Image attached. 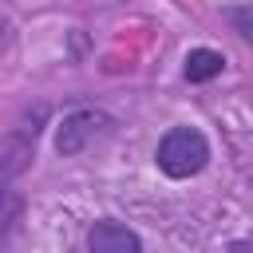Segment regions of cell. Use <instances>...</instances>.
<instances>
[{
  "mask_svg": "<svg viewBox=\"0 0 253 253\" xmlns=\"http://www.w3.org/2000/svg\"><path fill=\"white\" fill-rule=\"evenodd\" d=\"M158 170L166 178H194L210 162V138L198 126H174L158 142Z\"/></svg>",
  "mask_w": 253,
  "mask_h": 253,
  "instance_id": "1",
  "label": "cell"
},
{
  "mask_svg": "<svg viewBox=\"0 0 253 253\" xmlns=\"http://www.w3.org/2000/svg\"><path fill=\"white\" fill-rule=\"evenodd\" d=\"M43 119H47V107L40 103L36 111H24V119L8 130V138L0 142V178H16L32 162V150H36V138H40V123Z\"/></svg>",
  "mask_w": 253,
  "mask_h": 253,
  "instance_id": "2",
  "label": "cell"
},
{
  "mask_svg": "<svg viewBox=\"0 0 253 253\" xmlns=\"http://www.w3.org/2000/svg\"><path fill=\"white\" fill-rule=\"evenodd\" d=\"M107 130H111V115H107V111H95V107L67 111L63 123H59V130H55V150H59L63 158H71V154L87 150V146H91L99 134H107Z\"/></svg>",
  "mask_w": 253,
  "mask_h": 253,
  "instance_id": "3",
  "label": "cell"
},
{
  "mask_svg": "<svg viewBox=\"0 0 253 253\" xmlns=\"http://www.w3.org/2000/svg\"><path fill=\"white\" fill-rule=\"evenodd\" d=\"M87 253H142V241L130 225L103 217L87 229Z\"/></svg>",
  "mask_w": 253,
  "mask_h": 253,
  "instance_id": "4",
  "label": "cell"
},
{
  "mask_svg": "<svg viewBox=\"0 0 253 253\" xmlns=\"http://www.w3.org/2000/svg\"><path fill=\"white\" fill-rule=\"evenodd\" d=\"M221 67H225V55H221V51H213V47H194V51L186 55L182 75H186L190 83H206V79L221 75Z\"/></svg>",
  "mask_w": 253,
  "mask_h": 253,
  "instance_id": "5",
  "label": "cell"
},
{
  "mask_svg": "<svg viewBox=\"0 0 253 253\" xmlns=\"http://www.w3.org/2000/svg\"><path fill=\"white\" fill-rule=\"evenodd\" d=\"M20 210H24L20 194H16V190H0V245H4V237L12 233V225L20 221Z\"/></svg>",
  "mask_w": 253,
  "mask_h": 253,
  "instance_id": "6",
  "label": "cell"
},
{
  "mask_svg": "<svg viewBox=\"0 0 253 253\" xmlns=\"http://www.w3.org/2000/svg\"><path fill=\"white\" fill-rule=\"evenodd\" d=\"M225 16L237 24V32H241V36H249V32H253V8H229Z\"/></svg>",
  "mask_w": 253,
  "mask_h": 253,
  "instance_id": "7",
  "label": "cell"
},
{
  "mask_svg": "<svg viewBox=\"0 0 253 253\" xmlns=\"http://www.w3.org/2000/svg\"><path fill=\"white\" fill-rule=\"evenodd\" d=\"M229 253H249V241H245V237H237V241H229Z\"/></svg>",
  "mask_w": 253,
  "mask_h": 253,
  "instance_id": "8",
  "label": "cell"
}]
</instances>
